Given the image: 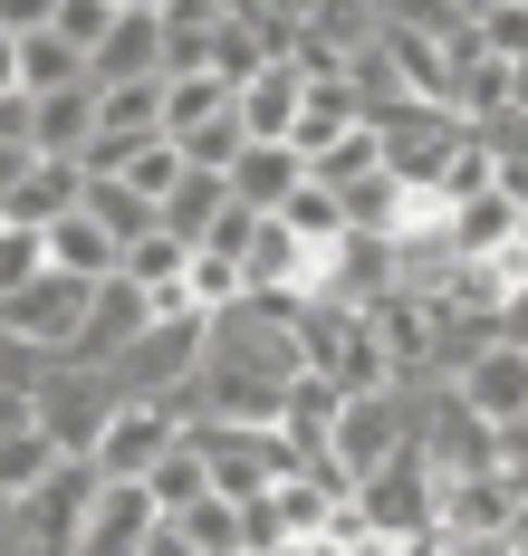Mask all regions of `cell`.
Wrapping results in <instances>:
<instances>
[{
  "mask_svg": "<svg viewBox=\"0 0 528 556\" xmlns=\"http://www.w3.org/2000/svg\"><path fill=\"white\" fill-rule=\"evenodd\" d=\"M135 556H192V538H183L174 518H154V538H144V547H135Z\"/></svg>",
  "mask_w": 528,
  "mask_h": 556,
  "instance_id": "obj_26",
  "label": "cell"
},
{
  "mask_svg": "<svg viewBox=\"0 0 528 556\" xmlns=\"http://www.w3.org/2000/svg\"><path fill=\"white\" fill-rule=\"evenodd\" d=\"M222 202H231V192H222V173H192V164H183V182L154 202V230H174L183 250H192V240H202V222H212Z\"/></svg>",
  "mask_w": 528,
  "mask_h": 556,
  "instance_id": "obj_14",
  "label": "cell"
},
{
  "mask_svg": "<svg viewBox=\"0 0 528 556\" xmlns=\"http://www.w3.org/2000/svg\"><path fill=\"white\" fill-rule=\"evenodd\" d=\"M49 10H59V0H0V39H29V29H49Z\"/></svg>",
  "mask_w": 528,
  "mask_h": 556,
  "instance_id": "obj_25",
  "label": "cell"
},
{
  "mask_svg": "<svg viewBox=\"0 0 528 556\" xmlns=\"http://www.w3.org/2000/svg\"><path fill=\"white\" fill-rule=\"evenodd\" d=\"M49 460H59V451L39 442V432H29V422H20V432H0V508L20 500V490H29V480H39V470H49Z\"/></svg>",
  "mask_w": 528,
  "mask_h": 556,
  "instance_id": "obj_21",
  "label": "cell"
},
{
  "mask_svg": "<svg viewBox=\"0 0 528 556\" xmlns=\"http://www.w3.org/2000/svg\"><path fill=\"white\" fill-rule=\"evenodd\" d=\"M106 182H125L135 202H164V192H174V182H183V154H174V144H164V135H154V144H135V154H125V164L106 173Z\"/></svg>",
  "mask_w": 528,
  "mask_h": 556,
  "instance_id": "obj_18",
  "label": "cell"
},
{
  "mask_svg": "<svg viewBox=\"0 0 528 556\" xmlns=\"http://www.w3.org/2000/svg\"><path fill=\"white\" fill-rule=\"evenodd\" d=\"M183 260H192V250H183L174 230H144L135 250H116V278H135V288H174Z\"/></svg>",
  "mask_w": 528,
  "mask_h": 556,
  "instance_id": "obj_19",
  "label": "cell"
},
{
  "mask_svg": "<svg viewBox=\"0 0 528 556\" xmlns=\"http://www.w3.org/2000/svg\"><path fill=\"white\" fill-rule=\"evenodd\" d=\"M135 77H164V49H154V10H125L116 29L87 49V87H135Z\"/></svg>",
  "mask_w": 528,
  "mask_h": 556,
  "instance_id": "obj_9",
  "label": "cell"
},
{
  "mask_svg": "<svg viewBox=\"0 0 528 556\" xmlns=\"http://www.w3.org/2000/svg\"><path fill=\"white\" fill-rule=\"evenodd\" d=\"M250 230H260V212H240V202H222V212L202 222V240H192V250H202V260H240V250H250Z\"/></svg>",
  "mask_w": 528,
  "mask_h": 556,
  "instance_id": "obj_23",
  "label": "cell"
},
{
  "mask_svg": "<svg viewBox=\"0 0 528 556\" xmlns=\"http://www.w3.org/2000/svg\"><path fill=\"white\" fill-rule=\"evenodd\" d=\"M192 365H202V317H154V327H135L106 355V384L125 403H154V393H183L192 384Z\"/></svg>",
  "mask_w": 528,
  "mask_h": 556,
  "instance_id": "obj_3",
  "label": "cell"
},
{
  "mask_svg": "<svg viewBox=\"0 0 528 556\" xmlns=\"http://www.w3.org/2000/svg\"><path fill=\"white\" fill-rule=\"evenodd\" d=\"M39 365H49V355H29L20 336L0 327V393H29V384H39Z\"/></svg>",
  "mask_w": 528,
  "mask_h": 556,
  "instance_id": "obj_24",
  "label": "cell"
},
{
  "mask_svg": "<svg viewBox=\"0 0 528 556\" xmlns=\"http://www.w3.org/2000/svg\"><path fill=\"white\" fill-rule=\"evenodd\" d=\"M125 393L106 384V365H39V384H29V432L59 451V460H87V442L106 432V413H116Z\"/></svg>",
  "mask_w": 528,
  "mask_h": 556,
  "instance_id": "obj_1",
  "label": "cell"
},
{
  "mask_svg": "<svg viewBox=\"0 0 528 556\" xmlns=\"http://www.w3.org/2000/svg\"><path fill=\"white\" fill-rule=\"evenodd\" d=\"M174 528L192 538V556H240V500H212V490H202Z\"/></svg>",
  "mask_w": 528,
  "mask_h": 556,
  "instance_id": "obj_17",
  "label": "cell"
},
{
  "mask_svg": "<svg viewBox=\"0 0 528 556\" xmlns=\"http://www.w3.org/2000/svg\"><path fill=\"white\" fill-rule=\"evenodd\" d=\"M0 144H29V97H0Z\"/></svg>",
  "mask_w": 528,
  "mask_h": 556,
  "instance_id": "obj_27",
  "label": "cell"
},
{
  "mask_svg": "<svg viewBox=\"0 0 528 556\" xmlns=\"http://www.w3.org/2000/svg\"><path fill=\"white\" fill-rule=\"evenodd\" d=\"M154 518H164V508L144 500V480H97V508H87V528H77L67 556H135L154 538Z\"/></svg>",
  "mask_w": 528,
  "mask_h": 556,
  "instance_id": "obj_7",
  "label": "cell"
},
{
  "mask_svg": "<svg viewBox=\"0 0 528 556\" xmlns=\"http://www.w3.org/2000/svg\"><path fill=\"white\" fill-rule=\"evenodd\" d=\"M144 500L164 508V518H183V508L202 500V460H192V442H174L154 470H144Z\"/></svg>",
  "mask_w": 528,
  "mask_h": 556,
  "instance_id": "obj_20",
  "label": "cell"
},
{
  "mask_svg": "<svg viewBox=\"0 0 528 556\" xmlns=\"http://www.w3.org/2000/svg\"><path fill=\"white\" fill-rule=\"evenodd\" d=\"M77 182H87L77 164H49V154H29V173H20V192L0 202V222H10V230H49L59 212H77Z\"/></svg>",
  "mask_w": 528,
  "mask_h": 556,
  "instance_id": "obj_13",
  "label": "cell"
},
{
  "mask_svg": "<svg viewBox=\"0 0 528 556\" xmlns=\"http://www.w3.org/2000/svg\"><path fill=\"white\" fill-rule=\"evenodd\" d=\"M269 222L289 230L298 250H327V240H347V212H337V192H317L307 173H298V192L279 202V212H269Z\"/></svg>",
  "mask_w": 528,
  "mask_h": 556,
  "instance_id": "obj_15",
  "label": "cell"
},
{
  "mask_svg": "<svg viewBox=\"0 0 528 556\" xmlns=\"http://www.w3.org/2000/svg\"><path fill=\"white\" fill-rule=\"evenodd\" d=\"M0 327L20 336L29 355H67V345H77V327H87V288H77V278H59V269H39L29 288H10V298H0Z\"/></svg>",
  "mask_w": 528,
  "mask_h": 556,
  "instance_id": "obj_4",
  "label": "cell"
},
{
  "mask_svg": "<svg viewBox=\"0 0 528 556\" xmlns=\"http://www.w3.org/2000/svg\"><path fill=\"white\" fill-rule=\"evenodd\" d=\"M87 135H97V87H49V97H29V154L77 164Z\"/></svg>",
  "mask_w": 528,
  "mask_h": 556,
  "instance_id": "obj_8",
  "label": "cell"
},
{
  "mask_svg": "<svg viewBox=\"0 0 528 556\" xmlns=\"http://www.w3.org/2000/svg\"><path fill=\"white\" fill-rule=\"evenodd\" d=\"M519 240H528V212L500 192V182L442 202V250H452V260H500V250H519Z\"/></svg>",
  "mask_w": 528,
  "mask_h": 556,
  "instance_id": "obj_6",
  "label": "cell"
},
{
  "mask_svg": "<svg viewBox=\"0 0 528 556\" xmlns=\"http://www.w3.org/2000/svg\"><path fill=\"white\" fill-rule=\"evenodd\" d=\"M298 173L307 164H298L289 144H240L231 164H222V192H231L240 212H279V202L298 192Z\"/></svg>",
  "mask_w": 528,
  "mask_h": 556,
  "instance_id": "obj_11",
  "label": "cell"
},
{
  "mask_svg": "<svg viewBox=\"0 0 528 556\" xmlns=\"http://www.w3.org/2000/svg\"><path fill=\"white\" fill-rule=\"evenodd\" d=\"M39 269L77 278V288H97V278H116V240L87 222V212H59V222L39 230Z\"/></svg>",
  "mask_w": 528,
  "mask_h": 556,
  "instance_id": "obj_12",
  "label": "cell"
},
{
  "mask_svg": "<svg viewBox=\"0 0 528 556\" xmlns=\"http://www.w3.org/2000/svg\"><path fill=\"white\" fill-rule=\"evenodd\" d=\"M183 422H192V384H183V393H154V403H116L106 432L87 442V470H97V480H144V470L183 442Z\"/></svg>",
  "mask_w": 528,
  "mask_h": 556,
  "instance_id": "obj_2",
  "label": "cell"
},
{
  "mask_svg": "<svg viewBox=\"0 0 528 556\" xmlns=\"http://www.w3.org/2000/svg\"><path fill=\"white\" fill-rule=\"evenodd\" d=\"M347 125H365L347 77H298V106H289V154H298V164H307L317 144H337Z\"/></svg>",
  "mask_w": 528,
  "mask_h": 556,
  "instance_id": "obj_10",
  "label": "cell"
},
{
  "mask_svg": "<svg viewBox=\"0 0 528 556\" xmlns=\"http://www.w3.org/2000/svg\"><path fill=\"white\" fill-rule=\"evenodd\" d=\"M269 556H298V547H269Z\"/></svg>",
  "mask_w": 528,
  "mask_h": 556,
  "instance_id": "obj_29",
  "label": "cell"
},
{
  "mask_svg": "<svg viewBox=\"0 0 528 556\" xmlns=\"http://www.w3.org/2000/svg\"><path fill=\"white\" fill-rule=\"evenodd\" d=\"M0 97H20V49L0 39Z\"/></svg>",
  "mask_w": 528,
  "mask_h": 556,
  "instance_id": "obj_28",
  "label": "cell"
},
{
  "mask_svg": "<svg viewBox=\"0 0 528 556\" xmlns=\"http://www.w3.org/2000/svg\"><path fill=\"white\" fill-rule=\"evenodd\" d=\"M20 49V97H49V87H87V58L59 49L49 29H29V39H10Z\"/></svg>",
  "mask_w": 528,
  "mask_h": 556,
  "instance_id": "obj_16",
  "label": "cell"
},
{
  "mask_svg": "<svg viewBox=\"0 0 528 556\" xmlns=\"http://www.w3.org/2000/svg\"><path fill=\"white\" fill-rule=\"evenodd\" d=\"M125 10H106V0H59V10H49V39H59V49H97V39H106V29H116Z\"/></svg>",
  "mask_w": 528,
  "mask_h": 556,
  "instance_id": "obj_22",
  "label": "cell"
},
{
  "mask_svg": "<svg viewBox=\"0 0 528 556\" xmlns=\"http://www.w3.org/2000/svg\"><path fill=\"white\" fill-rule=\"evenodd\" d=\"M452 403H462L480 432L528 422V355L519 345H480V355H462V365H452Z\"/></svg>",
  "mask_w": 528,
  "mask_h": 556,
  "instance_id": "obj_5",
  "label": "cell"
}]
</instances>
